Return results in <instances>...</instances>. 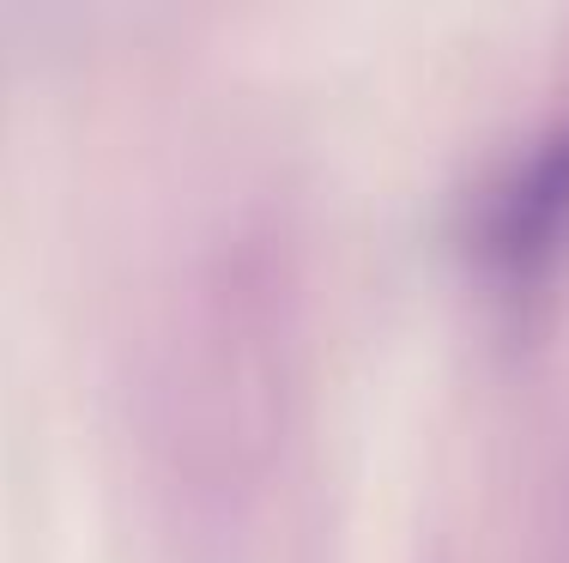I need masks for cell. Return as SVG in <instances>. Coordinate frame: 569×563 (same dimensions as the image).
I'll return each instance as SVG.
<instances>
[{
  "label": "cell",
  "mask_w": 569,
  "mask_h": 563,
  "mask_svg": "<svg viewBox=\"0 0 569 563\" xmlns=\"http://www.w3.org/2000/svg\"><path fill=\"white\" fill-rule=\"evenodd\" d=\"M472 254L509 298L539 291L569 254V115L521 145L472 207Z\"/></svg>",
  "instance_id": "1"
}]
</instances>
